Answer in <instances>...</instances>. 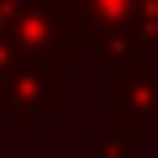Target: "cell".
<instances>
[{
  "label": "cell",
  "mask_w": 158,
  "mask_h": 158,
  "mask_svg": "<svg viewBox=\"0 0 158 158\" xmlns=\"http://www.w3.org/2000/svg\"><path fill=\"white\" fill-rule=\"evenodd\" d=\"M58 32H63V16H58L53 0H0V37L11 48L48 53Z\"/></svg>",
  "instance_id": "obj_1"
}]
</instances>
